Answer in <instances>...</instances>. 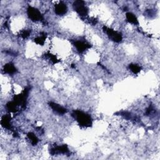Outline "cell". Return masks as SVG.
I'll list each match as a JSON object with an SVG mask.
<instances>
[{
	"label": "cell",
	"instance_id": "6da1fadb",
	"mask_svg": "<svg viewBox=\"0 0 160 160\" xmlns=\"http://www.w3.org/2000/svg\"><path fill=\"white\" fill-rule=\"evenodd\" d=\"M74 117L77 119L79 125L84 127H90L92 125L91 118L90 115L81 111H75L74 112Z\"/></svg>",
	"mask_w": 160,
	"mask_h": 160
},
{
	"label": "cell",
	"instance_id": "7a4b0ae2",
	"mask_svg": "<svg viewBox=\"0 0 160 160\" xmlns=\"http://www.w3.org/2000/svg\"><path fill=\"white\" fill-rule=\"evenodd\" d=\"M27 12L29 18L32 21L37 22V21H41L43 19V16H42L40 11L35 8L29 6Z\"/></svg>",
	"mask_w": 160,
	"mask_h": 160
},
{
	"label": "cell",
	"instance_id": "3957f363",
	"mask_svg": "<svg viewBox=\"0 0 160 160\" xmlns=\"http://www.w3.org/2000/svg\"><path fill=\"white\" fill-rule=\"evenodd\" d=\"M73 6L74 10L82 16H86L88 15V10L87 8L85 6V3L83 1H76L74 4Z\"/></svg>",
	"mask_w": 160,
	"mask_h": 160
},
{
	"label": "cell",
	"instance_id": "277c9868",
	"mask_svg": "<svg viewBox=\"0 0 160 160\" xmlns=\"http://www.w3.org/2000/svg\"><path fill=\"white\" fill-rule=\"evenodd\" d=\"M103 28L104 29V31L107 33V35L109 38L113 41L116 42V43H119V42H120L122 40V36L120 33L107 27H104Z\"/></svg>",
	"mask_w": 160,
	"mask_h": 160
},
{
	"label": "cell",
	"instance_id": "5b68a950",
	"mask_svg": "<svg viewBox=\"0 0 160 160\" xmlns=\"http://www.w3.org/2000/svg\"><path fill=\"white\" fill-rule=\"evenodd\" d=\"M68 8L66 4L63 2L59 3L54 6V11L58 15H63L66 13Z\"/></svg>",
	"mask_w": 160,
	"mask_h": 160
},
{
	"label": "cell",
	"instance_id": "8992f818",
	"mask_svg": "<svg viewBox=\"0 0 160 160\" xmlns=\"http://www.w3.org/2000/svg\"><path fill=\"white\" fill-rule=\"evenodd\" d=\"M74 46L78 49V51L80 53H83V51H85L86 49L90 48L89 45H88L87 43H85V42H83L81 41H76L74 43Z\"/></svg>",
	"mask_w": 160,
	"mask_h": 160
},
{
	"label": "cell",
	"instance_id": "52a82bcc",
	"mask_svg": "<svg viewBox=\"0 0 160 160\" xmlns=\"http://www.w3.org/2000/svg\"><path fill=\"white\" fill-rule=\"evenodd\" d=\"M49 106H51V108L54 111L57 112L58 113H60V114H65L66 112V109L65 108L62 107L60 104H58L55 103H49Z\"/></svg>",
	"mask_w": 160,
	"mask_h": 160
},
{
	"label": "cell",
	"instance_id": "ba28073f",
	"mask_svg": "<svg viewBox=\"0 0 160 160\" xmlns=\"http://www.w3.org/2000/svg\"><path fill=\"white\" fill-rule=\"evenodd\" d=\"M10 120L11 118L8 115H5L2 118L1 123L4 128L6 129H11V126L10 124Z\"/></svg>",
	"mask_w": 160,
	"mask_h": 160
},
{
	"label": "cell",
	"instance_id": "9c48e42d",
	"mask_svg": "<svg viewBox=\"0 0 160 160\" xmlns=\"http://www.w3.org/2000/svg\"><path fill=\"white\" fill-rule=\"evenodd\" d=\"M68 151V148L66 145H63L61 146L56 147L54 149L52 150V154H56V153H65Z\"/></svg>",
	"mask_w": 160,
	"mask_h": 160
},
{
	"label": "cell",
	"instance_id": "30bf717a",
	"mask_svg": "<svg viewBox=\"0 0 160 160\" xmlns=\"http://www.w3.org/2000/svg\"><path fill=\"white\" fill-rule=\"evenodd\" d=\"M16 68L14 65L11 63H8L4 66V71L5 72L8 74H13L16 72Z\"/></svg>",
	"mask_w": 160,
	"mask_h": 160
},
{
	"label": "cell",
	"instance_id": "8fae6325",
	"mask_svg": "<svg viewBox=\"0 0 160 160\" xmlns=\"http://www.w3.org/2000/svg\"><path fill=\"white\" fill-rule=\"evenodd\" d=\"M126 19H127V20L129 23H133L134 24H138V19L135 16V15L131 13H126Z\"/></svg>",
	"mask_w": 160,
	"mask_h": 160
},
{
	"label": "cell",
	"instance_id": "7c38bea8",
	"mask_svg": "<svg viewBox=\"0 0 160 160\" xmlns=\"http://www.w3.org/2000/svg\"><path fill=\"white\" fill-rule=\"evenodd\" d=\"M16 106H17V104H16L15 102H10L9 103L7 104V108L8 110L11 112H16Z\"/></svg>",
	"mask_w": 160,
	"mask_h": 160
},
{
	"label": "cell",
	"instance_id": "4fadbf2b",
	"mask_svg": "<svg viewBox=\"0 0 160 160\" xmlns=\"http://www.w3.org/2000/svg\"><path fill=\"white\" fill-rule=\"evenodd\" d=\"M129 69L134 74L138 73L141 71V68L139 66L135 64H131L129 65Z\"/></svg>",
	"mask_w": 160,
	"mask_h": 160
},
{
	"label": "cell",
	"instance_id": "5bb4252c",
	"mask_svg": "<svg viewBox=\"0 0 160 160\" xmlns=\"http://www.w3.org/2000/svg\"><path fill=\"white\" fill-rule=\"evenodd\" d=\"M28 136L29 140H31V143L33 145H35L37 144L38 141V138L35 136V134H33L32 133H29L28 134Z\"/></svg>",
	"mask_w": 160,
	"mask_h": 160
},
{
	"label": "cell",
	"instance_id": "9a60e30c",
	"mask_svg": "<svg viewBox=\"0 0 160 160\" xmlns=\"http://www.w3.org/2000/svg\"><path fill=\"white\" fill-rule=\"evenodd\" d=\"M45 40H46V36L44 34L43 35L41 36L40 37H38V38H35V43L36 44H38V45H43L44 44V43H45Z\"/></svg>",
	"mask_w": 160,
	"mask_h": 160
},
{
	"label": "cell",
	"instance_id": "2e32d148",
	"mask_svg": "<svg viewBox=\"0 0 160 160\" xmlns=\"http://www.w3.org/2000/svg\"><path fill=\"white\" fill-rule=\"evenodd\" d=\"M29 31L26 30V31H24L22 32V35H21V36H22V38H26L27 37L29 36Z\"/></svg>",
	"mask_w": 160,
	"mask_h": 160
}]
</instances>
